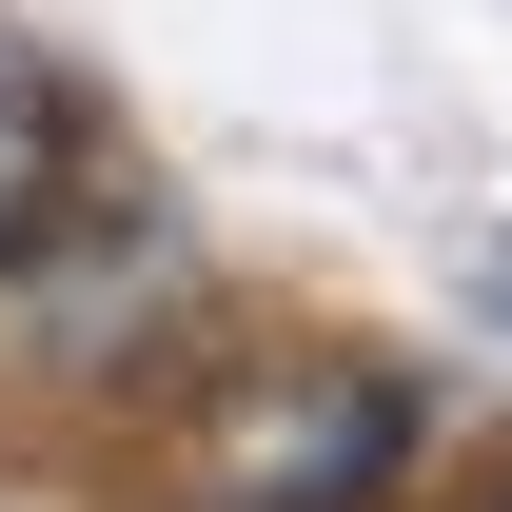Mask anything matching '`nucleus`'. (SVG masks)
<instances>
[{
  "instance_id": "nucleus-1",
  "label": "nucleus",
  "mask_w": 512,
  "mask_h": 512,
  "mask_svg": "<svg viewBox=\"0 0 512 512\" xmlns=\"http://www.w3.org/2000/svg\"><path fill=\"white\" fill-rule=\"evenodd\" d=\"M178 473L217 512H355V493L414 473V394L355 375V355H256V375L178 434Z\"/></svg>"
},
{
  "instance_id": "nucleus-2",
  "label": "nucleus",
  "mask_w": 512,
  "mask_h": 512,
  "mask_svg": "<svg viewBox=\"0 0 512 512\" xmlns=\"http://www.w3.org/2000/svg\"><path fill=\"white\" fill-rule=\"evenodd\" d=\"M60 197H79V119H60V79H40V40H0V276L60 237Z\"/></svg>"
},
{
  "instance_id": "nucleus-3",
  "label": "nucleus",
  "mask_w": 512,
  "mask_h": 512,
  "mask_svg": "<svg viewBox=\"0 0 512 512\" xmlns=\"http://www.w3.org/2000/svg\"><path fill=\"white\" fill-rule=\"evenodd\" d=\"M493 512H512V493H493Z\"/></svg>"
}]
</instances>
